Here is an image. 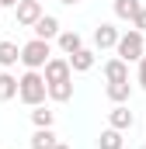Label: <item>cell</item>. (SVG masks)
<instances>
[{"instance_id":"23","label":"cell","mask_w":146,"mask_h":149,"mask_svg":"<svg viewBox=\"0 0 146 149\" xmlns=\"http://www.w3.org/2000/svg\"><path fill=\"white\" fill-rule=\"evenodd\" d=\"M59 3H66V7H73V3H80V0H59Z\"/></svg>"},{"instance_id":"18","label":"cell","mask_w":146,"mask_h":149,"mask_svg":"<svg viewBox=\"0 0 146 149\" xmlns=\"http://www.w3.org/2000/svg\"><path fill=\"white\" fill-rule=\"evenodd\" d=\"M73 97V80H63V83H49V101L56 104H66Z\"/></svg>"},{"instance_id":"16","label":"cell","mask_w":146,"mask_h":149,"mask_svg":"<svg viewBox=\"0 0 146 149\" xmlns=\"http://www.w3.org/2000/svg\"><path fill=\"white\" fill-rule=\"evenodd\" d=\"M56 146H59V139H56L52 128H35V135H32V149H56Z\"/></svg>"},{"instance_id":"25","label":"cell","mask_w":146,"mask_h":149,"mask_svg":"<svg viewBox=\"0 0 146 149\" xmlns=\"http://www.w3.org/2000/svg\"><path fill=\"white\" fill-rule=\"evenodd\" d=\"M0 10H4V7H0Z\"/></svg>"},{"instance_id":"7","label":"cell","mask_w":146,"mask_h":149,"mask_svg":"<svg viewBox=\"0 0 146 149\" xmlns=\"http://www.w3.org/2000/svg\"><path fill=\"white\" fill-rule=\"evenodd\" d=\"M108 125L118 128V132H129V128L136 125V114L129 111V104H115V108L108 111Z\"/></svg>"},{"instance_id":"15","label":"cell","mask_w":146,"mask_h":149,"mask_svg":"<svg viewBox=\"0 0 146 149\" xmlns=\"http://www.w3.org/2000/svg\"><path fill=\"white\" fill-rule=\"evenodd\" d=\"M18 90H21V80L18 76H11L7 70L0 73V101H14L18 97Z\"/></svg>"},{"instance_id":"17","label":"cell","mask_w":146,"mask_h":149,"mask_svg":"<svg viewBox=\"0 0 146 149\" xmlns=\"http://www.w3.org/2000/svg\"><path fill=\"white\" fill-rule=\"evenodd\" d=\"M122 146H125V139H122V132L111 128V125L98 135V149H122Z\"/></svg>"},{"instance_id":"24","label":"cell","mask_w":146,"mask_h":149,"mask_svg":"<svg viewBox=\"0 0 146 149\" xmlns=\"http://www.w3.org/2000/svg\"><path fill=\"white\" fill-rule=\"evenodd\" d=\"M56 149H70V146H66V142H59V146H56Z\"/></svg>"},{"instance_id":"1","label":"cell","mask_w":146,"mask_h":149,"mask_svg":"<svg viewBox=\"0 0 146 149\" xmlns=\"http://www.w3.org/2000/svg\"><path fill=\"white\" fill-rule=\"evenodd\" d=\"M18 80H21L18 101H25L28 108H38V104H45V97H49V80H45V73H42V70H25Z\"/></svg>"},{"instance_id":"12","label":"cell","mask_w":146,"mask_h":149,"mask_svg":"<svg viewBox=\"0 0 146 149\" xmlns=\"http://www.w3.org/2000/svg\"><path fill=\"white\" fill-rule=\"evenodd\" d=\"M56 45H59V52H63V56H73V52H80V49H84V38H80V31H59Z\"/></svg>"},{"instance_id":"22","label":"cell","mask_w":146,"mask_h":149,"mask_svg":"<svg viewBox=\"0 0 146 149\" xmlns=\"http://www.w3.org/2000/svg\"><path fill=\"white\" fill-rule=\"evenodd\" d=\"M21 0H0V7H18Z\"/></svg>"},{"instance_id":"10","label":"cell","mask_w":146,"mask_h":149,"mask_svg":"<svg viewBox=\"0 0 146 149\" xmlns=\"http://www.w3.org/2000/svg\"><path fill=\"white\" fill-rule=\"evenodd\" d=\"M139 10H143V0H115V17L118 21H136L139 17Z\"/></svg>"},{"instance_id":"14","label":"cell","mask_w":146,"mask_h":149,"mask_svg":"<svg viewBox=\"0 0 146 149\" xmlns=\"http://www.w3.org/2000/svg\"><path fill=\"white\" fill-rule=\"evenodd\" d=\"M105 80H108V83H115V80H129V63L118 59V56L108 59V63H105Z\"/></svg>"},{"instance_id":"13","label":"cell","mask_w":146,"mask_h":149,"mask_svg":"<svg viewBox=\"0 0 146 149\" xmlns=\"http://www.w3.org/2000/svg\"><path fill=\"white\" fill-rule=\"evenodd\" d=\"M21 63V49L18 42H0V70H11Z\"/></svg>"},{"instance_id":"11","label":"cell","mask_w":146,"mask_h":149,"mask_svg":"<svg viewBox=\"0 0 146 149\" xmlns=\"http://www.w3.org/2000/svg\"><path fill=\"white\" fill-rule=\"evenodd\" d=\"M94 63H98V52H94V49H80V52L70 56L73 73H87V70H94Z\"/></svg>"},{"instance_id":"2","label":"cell","mask_w":146,"mask_h":149,"mask_svg":"<svg viewBox=\"0 0 146 149\" xmlns=\"http://www.w3.org/2000/svg\"><path fill=\"white\" fill-rule=\"evenodd\" d=\"M115 56H118V59H125V63H139V59L146 56V35L139 31V28H129L125 35L118 38Z\"/></svg>"},{"instance_id":"19","label":"cell","mask_w":146,"mask_h":149,"mask_svg":"<svg viewBox=\"0 0 146 149\" xmlns=\"http://www.w3.org/2000/svg\"><path fill=\"white\" fill-rule=\"evenodd\" d=\"M32 121H35V128H52L56 111H49L45 104H38V108H32Z\"/></svg>"},{"instance_id":"3","label":"cell","mask_w":146,"mask_h":149,"mask_svg":"<svg viewBox=\"0 0 146 149\" xmlns=\"http://www.w3.org/2000/svg\"><path fill=\"white\" fill-rule=\"evenodd\" d=\"M49 59H52V45L45 38H32L21 45V66L25 70H45Z\"/></svg>"},{"instance_id":"20","label":"cell","mask_w":146,"mask_h":149,"mask_svg":"<svg viewBox=\"0 0 146 149\" xmlns=\"http://www.w3.org/2000/svg\"><path fill=\"white\" fill-rule=\"evenodd\" d=\"M136 83H139V87L146 90V56L139 59V73H136Z\"/></svg>"},{"instance_id":"6","label":"cell","mask_w":146,"mask_h":149,"mask_svg":"<svg viewBox=\"0 0 146 149\" xmlns=\"http://www.w3.org/2000/svg\"><path fill=\"white\" fill-rule=\"evenodd\" d=\"M118 38H122V31H118L115 24H98V28H94V49H98V52L115 49V45H118Z\"/></svg>"},{"instance_id":"5","label":"cell","mask_w":146,"mask_h":149,"mask_svg":"<svg viewBox=\"0 0 146 149\" xmlns=\"http://www.w3.org/2000/svg\"><path fill=\"white\" fill-rule=\"evenodd\" d=\"M14 14H18V24H21V28H35L38 17H42L45 10H42V0H21V3L14 7Z\"/></svg>"},{"instance_id":"9","label":"cell","mask_w":146,"mask_h":149,"mask_svg":"<svg viewBox=\"0 0 146 149\" xmlns=\"http://www.w3.org/2000/svg\"><path fill=\"white\" fill-rule=\"evenodd\" d=\"M105 94H108L111 104H129V97H132V83H129V80H115V83L105 87Z\"/></svg>"},{"instance_id":"8","label":"cell","mask_w":146,"mask_h":149,"mask_svg":"<svg viewBox=\"0 0 146 149\" xmlns=\"http://www.w3.org/2000/svg\"><path fill=\"white\" fill-rule=\"evenodd\" d=\"M32 31H35V38L52 42V38H59V31H63V28H59V17H52V14H42V17H38V24L32 28Z\"/></svg>"},{"instance_id":"4","label":"cell","mask_w":146,"mask_h":149,"mask_svg":"<svg viewBox=\"0 0 146 149\" xmlns=\"http://www.w3.org/2000/svg\"><path fill=\"white\" fill-rule=\"evenodd\" d=\"M45 80L49 83H63V80H73V66H70V56H52L45 63Z\"/></svg>"},{"instance_id":"21","label":"cell","mask_w":146,"mask_h":149,"mask_svg":"<svg viewBox=\"0 0 146 149\" xmlns=\"http://www.w3.org/2000/svg\"><path fill=\"white\" fill-rule=\"evenodd\" d=\"M132 28H139V31H143V35H146V7H143V10H139V17L132 21Z\"/></svg>"}]
</instances>
